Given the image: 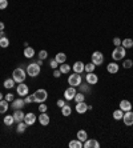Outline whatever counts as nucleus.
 I'll use <instances>...</instances> for the list:
<instances>
[{
	"mask_svg": "<svg viewBox=\"0 0 133 148\" xmlns=\"http://www.w3.org/2000/svg\"><path fill=\"white\" fill-rule=\"evenodd\" d=\"M27 77V71H24L23 68H15L12 72V79L15 80V83H23Z\"/></svg>",
	"mask_w": 133,
	"mask_h": 148,
	"instance_id": "obj_1",
	"label": "nucleus"
},
{
	"mask_svg": "<svg viewBox=\"0 0 133 148\" xmlns=\"http://www.w3.org/2000/svg\"><path fill=\"white\" fill-rule=\"evenodd\" d=\"M125 55H126L125 48H124L123 45H119V47H116V48L113 49L112 59L113 60H116V62H119V60H123V59L125 58Z\"/></svg>",
	"mask_w": 133,
	"mask_h": 148,
	"instance_id": "obj_2",
	"label": "nucleus"
},
{
	"mask_svg": "<svg viewBox=\"0 0 133 148\" xmlns=\"http://www.w3.org/2000/svg\"><path fill=\"white\" fill-rule=\"evenodd\" d=\"M41 68L38 63H31L27 66V75H29L31 77H36V76L40 73Z\"/></svg>",
	"mask_w": 133,
	"mask_h": 148,
	"instance_id": "obj_3",
	"label": "nucleus"
},
{
	"mask_svg": "<svg viewBox=\"0 0 133 148\" xmlns=\"http://www.w3.org/2000/svg\"><path fill=\"white\" fill-rule=\"evenodd\" d=\"M33 95H35V101H36V103H44L48 97V92L45 90H43V88L38 90Z\"/></svg>",
	"mask_w": 133,
	"mask_h": 148,
	"instance_id": "obj_4",
	"label": "nucleus"
},
{
	"mask_svg": "<svg viewBox=\"0 0 133 148\" xmlns=\"http://www.w3.org/2000/svg\"><path fill=\"white\" fill-rule=\"evenodd\" d=\"M81 75L80 73H73V75H69L68 77V84L71 87H78L80 84H81Z\"/></svg>",
	"mask_w": 133,
	"mask_h": 148,
	"instance_id": "obj_5",
	"label": "nucleus"
},
{
	"mask_svg": "<svg viewBox=\"0 0 133 148\" xmlns=\"http://www.w3.org/2000/svg\"><path fill=\"white\" fill-rule=\"evenodd\" d=\"M92 63L95 66H101L102 63H104V55H102L100 51H95L92 53V58H91Z\"/></svg>",
	"mask_w": 133,
	"mask_h": 148,
	"instance_id": "obj_6",
	"label": "nucleus"
},
{
	"mask_svg": "<svg viewBox=\"0 0 133 148\" xmlns=\"http://www.w3.org/2000/svg\"><path fill=\"white\" fill-rule=\"evenodd\" d=\"M16 92L19 96H27L28 92H29V88H28V86L24 82L19 83V86L16 87Z\"/></svg>",
	"mask_w": 133,
	"mask_h": 148,
	"instance_id": "obj_7",
	"label": "nucleus"
},
{
	"mask_svg": "<svg viewBox=\"0 0 133 148\" xmlns=\"http://www.w3.org/2000/svg\"><path fill=\"white\" fill-rule=\"evenodd\" d=\"M76 87H69L67 90L64 91V99L65 100H73L75 99V95H76Z\"/></svg>",
	"mask_w": 133,
	"mask_h": 148,
	"instance_id": "obj_8",
	"label": "nucleus"
},
{
	"mask_svg": "<svg viewBox=\"0 0 133 148\" xmlns=\"http://www.w3.org/2000/svg\"><path fill=\"white\" fill-rule=\"evenodd\" d=\"M123 120H124V124L128 125V127L133 125V112L132 111H126L123 116Z\"/></svg>",
	"mask_w": 133,
	"mask_h": 148,
	"instance_id": "obj_9",
	"label": "nucleus"
},
{
	"mask_svg": "<svg viewBox=\"0 0 133 148\" xmlns=\"http://www.w3.org/2000/svg\"><path fill=\"white\" fill-rule=\"evenodd\" d=\"M85 80H87V83H88V84L95 86V84H97V82H99V76L96 75L95 72H89V73H87Z\"/></svg>",
	"mask_w": 133,
	"mask_h": 148,
	"instance_id": "obj_10",
	"label": "nucleus"
},
{
	"mask_svg": "<svg viewBox=\"0 0 133 148\" xmlns=\"http://www.w3.org/2000/svg\"><path fill=\"white\" fill-rule=\"evenodd\" d=\"M84 147L85 148H100V143L96 139H87L84 141Z\"/></svg>",
	"mask_w": 133,
	"mask_h": 148,
	"instance_id": "obj_11",
	"label": "nucleus"
},
{
	"mask_svg": "<svg viewBox=\"0 0 133 148\" xmlns=\"http://www.w3.org/2000/svg\"><path fill=\"white\" fill-rule=\"evenodd\" d=\"M88 111V104H85V101H81V103H76V112L80 115L85 114Z\"/></svg>",
	"mask_w": 133,
	"mask_h": 148,
	"instance_id": "obj_12",
	"label": "nucleus"
},
{
	"mask_svg": "<svg viewBox=\"0 0 133 148\" xmlns=\"http://www.w3.org/2000/svg\"><path fill=\"white\" fill-rule=\"evenodd\" d=\"M24 121L27 123V125H33L35 121H36V115L32 114V112H28L24 116Z\"/></svg>",
	"mask_w": 133,
	"mask_h": 148,
	"instance_id": "obj_13",
	"label": "nucleus"
},
{
	"mask_svg": "<svg viewBox=\"0 0 133 148\" xmlns=\"http://www.w3.org/2000/svg\"><path fill=\"white\" fill-rule=\"evenodd\" d=\"M72 69H73L76 73H80V75H81V73L84 72V69H85V64L83 62H76L75 64H73V67H72Z\"/></svg>",
	"mask_w": 133,
	"mask_h": 148,
	"instance_id": "obj_14",
	"label": "nucleus"
},
{
	"mask_svg": "<svg viewBox=\"0 0 133 148\" xmlns=\"http://www.w3.org/2000/svg\"><path fill=\"white\" fill-rule=\"evenodd\" d=\"M24 112L21 110H15L14 112V119H15V123H20V121H24Z\"/></svg>",
	"mask_w": 133,
	"mask_h": 148,
	"instance_id": "obj_15",
	"label": "nucleus"
},
{
	"mask_svg": "<svg viewBox=\"0 0 133 148\" xmlns=\"http://www.w3.org/2000/svg\"><path fill=\"white\" fill-rule=\"evenodd\" d=\"M120 110L126 112V111H130L132 110V103H130L129 100H121L120 101Z\"/></svg>",
	"mask_w": 133,
	"mask_h": 148,
	"instance_id": "obj_16",
	"label": "nucleus"
},
{
	"mask_svg": "<svg viewBox=\"0 0 133 148\" xmlns=\"http://www.w3.org/2000/svg\"><path fill=\"white\" fill-rule=\"evenodd\" d=\"M24 104H25L24 99H20V97L12 100V108H15V110H21L24 107Z\"/></svg>",
	"mask_w": 133,
	"mask_h": 148,
	"instance_id": "obj_17",
	"label": "nucleus"
},
{
	"mask_svg": "<svg viewBox=\"0 0 133 148\" xmlns=\"http://www.w3.org/2000/svg\"><path fill=\"white\" fill-rule=\"evenodd\" d=\"M39 121H40L41 125H48L49 121H51V119H49V116L47 115V112H41V115L39 116Z\"/></svg>",
	"mask_w": 133,
	"mask_h": 148,
	"instance_id": "obj_18",
	"label": "nucleus"
},
{
	"mask_svg": "<svg viewBox=\"0 0 133 148\" xmlns=\"http://www.w3.org/2000/svg\"><path fill=\"white\" fill-rule=\"evenodd\" d=\"M106 71L109 73H117L119 72V64H116V63H109L108 66H106Z\"/></svg>",
	"mask_w": 133,
	"mask_h": 148,
	"instance_id": "obj_19",
	"label": "nucleus"
},
{
	"mask_svg": "<svg viewBox=\"0 0 133 148\" xmlns=\"http://www.w3.org/2000/svg\"><path fill=\"white\" fill-rule=\"evenodd\" d=\"M55 59H56V62H57L59 64H63V63H67V55H65L64 52H59V53H56Z\"/></svg>",
	"mask_w": 133,
	"mask_h": 148,
	"instance_id": "obj_20",
	"label": "nucleus"
},
{
	"mask_svg": "<svg viewBox=\"0 0 133 148\" xmlns=\"http://www.w3.org/2000/svg\"><path fill=\"white\" fill-rule=\"evenodd\" d=\"M24 56H25L27 59L33 58V56H35V49L32 48V47H29V45H28V47H25V48H24Z\"/></svg>",
	"mask_w": 133,
	"mask_h": 148,
	"instance_id": "obj_21",
	"label": "nucleus"
},
{
	"mask_svg": "<svg viewBox=\"0 0 133 148\" xmlns=\"http://www.w3.org/2000/svg\"><path fill=\"white\" fill-rule=\"evenodd\" d=\"M69 148H83L84 147V143L83 141H80L78 139H76V140H72L69 141Z\"/></svg>",
	"mask_w": 133,
	"mask_h": 148,
	"instance_id": "obj_22",
	"label": "nucleus"
},
{
	"mask_svg": "<svg viewBox=\"0 0 133 148\" xmlns=\"http://www.w3.org/2000/svg\"><path fill=\"white\" fill-rule=\"evenodd\" d=\"M8 111V101L5 99L0 100V114H5Z\"/></svg>",
	"mask_w": 133,
	"mask_h": 148,
	"instance_id": "obj_23",
	"label": "nucleus"
},
{
	"mask_svg": "<svg viewBox=\"0 0 133 148\" xmlns=\"http://www.w3.org/2000/svg\"><path fill=\"white\" fill-rule=\"evenodd\" d=\"M77 139L80 141H83V143H84V141L88 139V134H87L84 130H80V131H77Z\"/></svg>",
	"mask_w": 133,
	"mask_h": 148,
	"instance_id": "obj_24",
	"label": "nucleus"
},
{
	"mask_svg": "<svg viewBox=\"0 0 133 148\" xmlns=\"http://www.w3.org/2000/svg\"><path fill=\"white\" fill-rule=\"evenodd\" d=\"M61 114H63V116H69V115L72 114V108H71V106H68V104H65L64 107H61Z\"/></svg>",
	"mask_w": 133,
	"mask_h": 148,
	"instance_id": "obj_25",
	"label": "nucleus"
},
{
	"mask_svg": "<svg viewBox=\"0 0 133 148\" xmlns=\"http://www.w3.org/2000/svg\"><path fill=\"white\" fill-rule=\"evenodd\" d=\"M14 123H15L14 115H7V116L4 117V124H5L7 127H11V125H12Z\"/></svg>",
	"mask_w": 133,
	"mask_h": 148,
	"instance_id": "obj_26",
	"label": "nucleus"
},
{
	"mask_svg": "<svg viewBox=\"0 0 133 148\" xmlns=\"http://www.w3.org/2000/svg\"><path fill=\"white\" fill-rule=\"evenodd\" d=\"M27 123L25 121H20V123H17V128H16V131L19 132V134H23L25 130H27Z\"/></svg>",
	"mask_w": 133,
	"mask_h": 148,
	"instance_id": "obj_27",
	"label": "nucleus"
},
{
	"mask_svg": "<svg viewBox=\"0 0 133 148\" xmlns=\"http://www.w3.org/2000/svg\"><path fill=\"white\" fill-rule=\"evenodd\" d=\"M121 45H123L124 48H132L133 47V40L132 39H124L123 41H121Z\"/></svg>",
	"mask_w": 133,
	"mask_h": 148,
	"instance_id": "obj_28",
	"label": "nucleus"
},
{
	"mask_svg": "<svg viewBox=\"0 0 133 148\" xmlns=\"http://www.w3.org/2000/svg\"><path fill=\"white\" fill-rule=\"evenodd\" d=\"M76 103H81V101H85V95L83 92H77L75 95V99H73Z\"/></svg>",
	"mask_w": 133,
	"mask_h": 148,
	"instance_id": "obj_29",
	"label": "nucleus"
},
{
	"mask_svg": "<svg viewBox=\"0 0 133 148\" xmlns=\"http://www.w3.org/2000/svg\"><path fill=\"white\" fill-rule=\"evenodd\" d=\"M123 116H124V111L121 110H116L113 112V119L115 120H120V119H123Z\"/></svg>",
	"mask_w": 133,
	"mask_h": 148,
	"instance_id": "obj_30",
	"label": "nucleus"
},
{
	"mask_svg": "<svg viewBox=\"0 0 133 148\" xmlns=\"http://www.w3.org/2000/svg\"><path fill=\"white\" fill-rule=\"evenodd\" d=\"M8 45H10V40H8V38L1 36V39H0V47H1V48H7Z\"/></svg>",
	"mask_w": 133,
	"mask_h": 148,
	"instance_id": "obj_31",
	"label": "nucleus"
},
{
	"mask_svg": "<svg viewBox=\"0 0 133 148\" xmlns=\"http://www.w3.org/2000/svg\"><path fill=\"white\" fill-rule=\"evenodd\" d=\"M14 86H15V80L14 79H5V82H4V87H5L7 90L14 88Z\"/></svg>",
	"mask_w": 133,
	"mask_h": 148,
	"instance_id": "obj_32",
	"label": "nucleus"
},
{
	"mask_svg": "<svg viewBox=\"0 0 133 148\" xmlns=\"http://www.w3.org/2000/svg\"><path fill=\"white\" fill-rule=\"evenodd\" d=\"M60 71H61L63 75H64V73H68L69 71H71V67H69L68 64H65V63H63V64H60Z\"/></svg>",
	"mask_w": 133,
	"mask_h": 148,
	"instance_id": "obj_33",
	"label": "nucleus"
},
{
	"mask_svg": "<svg viewBox=\"0 0 133 148\" xmlns=\"http://www.w3.org/2000/svg\"><path fill=\"white\" fill-rule=\"evenodd\" d=\"M95 68H96V66L93 64L92 62H91V63H88V64H85V69H84V71H85L87 73H89V72H93V71H95Z\"/></svg>",
	"mask_w": 133,
	"mask_h": 148,
	"instance_id": "obj_34",
	"label": "nucleus"
},
{
	"mask_svg": "<svg viewBox=\"0 0 133 148\" xmlns=\"http://www.w3.org/2000/svg\"><path fill=\"white\" fill-rule=\"evenodd\" d=\"M24 101H25V104L35 103V95H27V96L24 97Z\"/></svg>",
	"mask_w": 133,
	"mask_h": 148,
	"instance_id": "obj_35",
	"label": "nucleus"
},
{
	"mask_svg": "<svg viewBox=\"0 0 133 148\" xmlns=\"http://www.w3.org/2000/svg\"><path fill=\"white\" fill-rule=\"evenodd\" d=\"M48 58V52L45 51V49H41L40 52H39V59H41V60H44V59Z\"/></svg>",
	"mask_w": 133,
	"mask_h": 148,
	"instance_id": "obj_36",
	"label": "nucleus"
},
{
	"mask_svg": "<svg viewBox=\"0 0 133 148\" xmlns=\"http://www.w3.org/2000/svg\"><path fill=\"white\" fill-rule=\"evenodd\" d=\"M8 7V0H0V10H5Z\"/></svg>",
	"mask_w": 133,
	"mask_h": 148,
	"instance_id": "obj_37",
	"label": "nucleus"
},
{
	"mask_svg": "<svg viewBox=\"0 0 133 148\" xmlns=\"http://www.w3.org/2000/svg\"><path fill=\"white\" fill-rule=\"evenodd\" d=\"M124 68H130V67L133 66V62L132 60H130V59H128V60H125V62H124Z\"/></svg>",
	"mask_w": 133,
	"mask_h": 148,
	"instance_id": "obj_38",
	"label": "nucleus"
},
{
	"mask_svg": "<svg viewBox=\"0 0 133 148\" xmlns=\"http://www.w3.org/2000/svg\"><path fill=\"white\" fill-rule=\"evenodd\" d=\"M47 106H45L44 103H40V106H39V111H40V112H47Z\"/></svg>",
	"mask_w": 133,
	"mask_h": 148,
	"instance_id": "obj_39",
	"label": "nucleus"
},
{
	"mask_svg": "<svg viewBox=\"0 0 133 148\" xmlns=\"http://www.w3.org/2000/svg\"><path fill=\"white\" fill-rule=\"evenodd\" d=\"M57 64H59V63L56 62V59H52V60H51V63H49V66H51V68H53V69H56V67H57Z\"/></svg>",
	"mask_w": 133,
	"mask_h": 148,
	"instance_id": "obj_40",
	"label": "nucleus"
},
{
	"mask_svg": "<svg viewBox=\"0 0 133 148\" xmlns=\"http://www.w3.org/2000/svg\"><path fill=\"white\" fill-rule=\"evenodd\" d=\"M121 41H123V40H121L120 38H115V39H113V44L116 45V47H119V45H121Z\"/></svg>",
	"mask_w": 133,
	"mask_h": 148,
	"instance_id": "obj_41",
	"label": "nucleus"
},
{
	"mask_svg": "<svg viewBox=\"0 0 133 148\" xmlns=\"http://www.w3.org/2000/svg\"><path fill=\"white\" fill-rule=\"evenodd\" d=\"M61 75H63V73H61V71H60V69H53V76H55V77H60Z\"/></svg>",
	"mask_w": 133,
	"mask_h": 148,
	"instance_id": "obj_42",
	"label": "nucleus"
},
{
	"mask_svg": "<svg viewBox=\"0 0 133 148\" xmlns=\"http://www.w3.org/2000/svg\"><path fill=\"white\" fill-rule=\"evenodd\" d=\"M5 100H7V101H12V100H14V95H12V93H7V95H5Z\"/></svg>",
	"mask_w": 133,
	"mask_h": 148,
	"instance_id": "obj_43",
	"label": "nucleus"
},
{
	"mask_svg": "<svg viewBox=\"0 0 133 148\" xmlns=\"http://www.w3.org/2000/svg\"><path fill=\"white\" fill-rule=\"evenodd\" d=\"M56 104H57V107L61 108V107H64V106H65V101L63 99H60V100H57V103H56Z\"/></svg>",
	"mask_w": 133,
	"mask_h": 148,
	"instance_id": "obj_44",
	"label": "nucleus"
},
{
	"mask_svg": "<svg viewBox=\"0 0 133 148\" xmlns=\"http://www.w3.org/2000/svg\"><path fill=\"white\" fill-rule=\"evenodd\" d=\"M78 87H80V90L83 91V93H84V92H88V91H89V88L87 86H83V84H80Z\"/></svg>",
	"mask_w": 133,
	"mask_h": 148,
	"instance_id": "obj_45",
	"label": "nucleus"
},
{
	"mask_svg": "<svg viewBox=\"0 0 133 148\" xmlns=\"http://www.w3.org/2000/svg\"><path fill=\"white\" fill-rule=\"evenodd\" d=\"M4 28H5L4 23H3V21H0V32H3V31H4Z\"/></svg>",
	"mask_w": 133,
	"mask_h": 148,
	"instance_id": "obj_46",
	"label": "nucleus"
},
{
	"mask_svg": "<svg viewBox=\"0 0 133 148\" xmlns=\"http://www.w3.org/2000/svg\"><path fill=\"white\" fill-rule=\"evenodd\" d=\"M36 63H38L39 66H40V67H41V64H43V60H41V59H39V60H38V62H36Z\"/></svg>",
	"mask_w": 133,
	"mask_h": 148,
	"instance_id": "obj_47",
	"label": "nucleus"
},
{
	"mask_svg": "<svg viewBox=\"0 0 133 148\" xmlns=\"http://www.w3.org/2000/svg\"><path fill=\"white\" fill-rule=\"evenodd\" d=\"M1 99H3V93L0 92V100H1Z\"/></svg>",
	"mask_w": 133,
	"mask_h": 148,
	"instance_id": "obj_48",
	"label": "nucleus"
},
{
	"mask_svg": "<svg viewBox=\"0 0 133 148\" xmlns=\"http://www.w3.org/2000/svg\"><path fill=\"white\" fill-rule=\"evenodd\" d=\"M1 36H4V35H3V34H1V32H0V39H1Z\"/></svg>",
	"mask_w": 133,
	"mask_h": 148,
	"instance_id": "obj_49",
	"label": "nucleus"
}]
</instances>
